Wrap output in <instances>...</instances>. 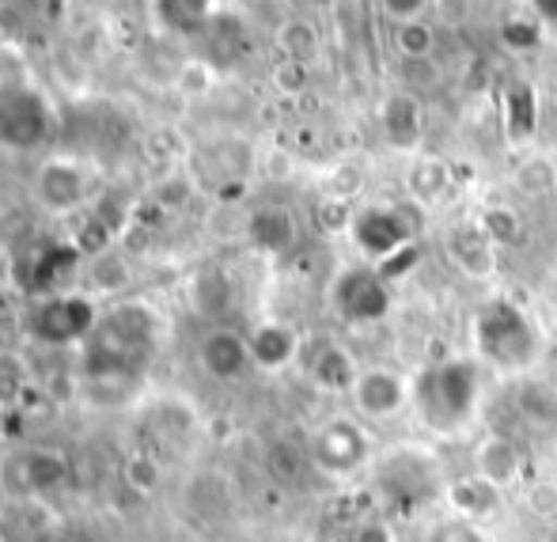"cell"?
I'll list each match as a JSON object with an SVG mask.
<instances>
[{"label":"cell","mask_w":557,"mask_h":542,"mask_svg":"<svg viewBox=\"0 0 557 542\" xmlns=\"http://www.w3.org/2000/svg\"><path fill=\"white\" fill-rule=\"evenodd\" d=\"M84 255L76 243H50L35 255V266H30V281L27 288L42 300V296H58L61 285L81 270Z\"/></svg>","instance_id":"cell-16"},{"label":"cell","mask_w":557,"mask_h":542,"mask_svg":"<svg viewBox=\"0 0 557 542\" xmlns=\"http://www.w3.org/2000/svg\"><path fill=\"white\" fill-rule=\"evenodd\" d=\"M273 84H277L281 91H300L304 84H308V69L300 65V61H281L277 69H273Z\"/></svg>","instance_id":"cell-35"},{"label":"cell","mask_w":557,"mask_h":542,"mask_svg":"<svg viewBox=\"0 0 557 542\" xmlns=\"http://www.w3.org/2000/svg\"><path fill=\"white\" fill-rule=\"evenodd\" d=\"M160 342V319L148 304H114L81 345V372L91 383H122L145 372Z\"/></svg>","instance_id":"cell-1"},{"label":"cell","mask_w":557,"mask_h":542,"mask_svg":"<svg viewBox=\"0 0 557 542\" xmlns=\"http://www.w3.org/2000/svg\"><path fill=\"white\" fill-rule=\"evenodd\" d=\"M447 178H451V175H447V163L436 160V156H425V160L413 163V171H410V190L418 194L421 201H433V198H441V194H444Z\"/></svg>","instance_id":"cell-30"},{"label":"cell","mask_w":557,"mask_h":542,"mask_svg":"<svg viewBox=\"0 0 557 542\" xmlns=\"http://www.w3.org/2000/svg\"><path fill=\"white\" fill-rule=\"evenodd\" d=\"M247 239L262 255H288L300 239V227H296V217L288 209L262 206L247 217Z\"/></svg>","instance_id":"cell-17"},{"label":"cell","mask_w":557,"mask_h":542,"mask_svg":"<svg viewBox=\"0 0 557 542\" xmlns=\"http://www.w3.org/2000/svg\"><path fill=\"white\" fill-rule=\"evenodd\" d=\"M478 387H482V380H478V368L470 360H444V365L425 368V375L413 387V403L433 433H455L474 414Z\"/></svg>","instance_id":"cell-2"},{"label":"cell","mask_w":557,"mask_h":542,"mask_svg":"<svg viewBox=\"0 0 557 542\" xmlns=\"http://www.w3.org/2000/svg\"><path fill=\"white\" fill-rule=\"evenodd\" d=\"M91 273V285L99 288V293H114V288H125L129 285V266L122 262V258L114 255V247L107 250V255H96L88 266Z\"/></svg>","instance_id":"cell-31"},{"label":"cell","mask_w":557,"mask_h":542,"mask_svg":"<svg viewBox=\"0 0 557 542\" xmlns=\"http://www.w3.org/2000/svg\"><path fill=\"white\" fill-rule=\"evenodd\" d=\"M334 308L349 323H380L391 311L387 278L372 266H352L334 281Z\"/></svg>","instance_id":"cell-8"},{"label":"cell","mask_w":557,"mask_h":542,"mask_svg":"<svg viewBox=\"0 0 557 542\" xmlns=\"http://www.w3.org/2000/svg\"><path fill=\"white\" fill-rule=\"evenodd\" d=\"M383 133H387L391 148H403V152H410V148L421 145V137H425V107L418 103V96H410V91H395V96L383 103Z\"/></svg>","instance_id":"cell-18"},{"label":"cell","mask_w":557,"mask_h":542,"mask_svg":"<svg viewBox=\"0 0 557 542\" xmlns=\"http://www.w3.org/2000/svg\"><path fill=\"white\" fill-rule=\"evenodd\" d=\"M425 8H429V0H383V12H387L395 23L418 20V15L425 12Z\"/></svg>","instance_id":"cell-36"},{"label":"cell","mask_w":557,"mask_h":542,"mask_svg":"<svg viewBox=\"0 0 557 542\" xmlns=\"http://www.w3.org/2000/svg\"><path fill=\"white\" fill-rule=\"evenodd\" d=\"M380 490L403 508H413L436 490V463L421 452H395L380 463Z\"/></svg>","instance_id":"cell-10"},{"label":"cell","mask_w":557,"mask_h":542,"mask_svg":"<svg viewBox=\"0 0 557 542\" xmlns=\"http://www.w3.org/2000/svg\"><path fill=\"white\" fill-rule=\"evenodd\" d=\"M478 478L490 482L493 490H505V485L520 482L523 475V455L520 447L508 436H490L482 447H478Z\"/></svg>","instance_id":"cell-20"},{"label":"cell","mask_w":557,"mask_h":542,"mask_svg":"<svg viewBox=\"0 0 557 542\" xmlns=\"http://www.w3.org/2000/svg\"><path fill=\"white\" fill-rule=\"evenodd\" d=\"M516 410L535 429L557 426V387H550V383H543V380H523L520 387H516Z\"/></svg>","instance_id":"cell-24"},{"label":"cell","mask_w":557,"mask_h":542,"mask_svg":"<svg viewBox=\"0 0 557 542\" xmlns=\"http://www.w3.org/2000/svg\"><path fill=\"white\" fill-rule=\"evenodd\" d=\"M23 368L15 365L12 357H0V398H12L15 391H20V383H23Z\"/></svg>","instance_id":"cell-38"},{"label":"cell","mask_w":557,"mask_h":542,"mask_svg":"<svg viewBox=\"0 0 557 542\" xmlns=\"http://www.w3.org/2000/svg\"><path fill=\"white\" fill-rule=\"evenodd\" d=\"M505 130L508 140H531L539 130V96L528 81H516L512 88L505 91Z\"/></svg>","instance_id":"cell-23"},{"label":"cell","mask_w":557,"mask_h":542,"mask_svg":"<svg viewBox=\"0 0 557 542\" xmlns=\"http://www.w3.org/2000/svg\"><path fill=\"white\" fill-rule=\"evenodd\" d=\"M497 493L490 482H482V478H462V482H451L447 485V501L455 505V513L462 516V520H482V516H490L493 508H497Z\"/></svg>","instance_id":"cell-25"},{"label":"cell","mask_w":557,"mask_h":542,"mask_svg":"<svg viewBox=\"0 0 557 542\" xmlns=\"http://www.w3.org/2000/svg\"><path fill=\"white\" fill-rule=\"evenodd\" d=\"M213 81H216V69L209 65L206 58H194L178 69L175 84H178V91H186V96H206V91L213 88Z\"/></svg>","instance_id":"cell-33"},{"label":"cell","mask_w":557,"mask_h":542,"mask_svg":"<svg viewBox=\"0 0 557 542\" xmlns=\"http://www.w3.org/2000/svg\"><path fill=\"white\" fill-rule=\"evenodd\" d=\"M352 542H395L387 523H375V520H360L352 528Z\"/></svg>","instance_id":"cell-39"},{"label":"cell","mask_w":557,"mask_h":542,"mask_svg":"<svg viewBox=\"0 0 557 542\" xmlns=\"http://www.w3.org/2000/svg\"><path fill=\"white\" fill-rule=\"evenodd\" d=\"M235 304V285L227 281V273L221 270H206L194 281V308L209 319H224Z\"/></svg>","instance_id":"cell-26"},{"label":"cell","mask_w":557,"mask_h":542,"mask_svg":"<svg viewBox=\"0 0 557 542\" xmlns=\"http://www.w3.org/2000/svg\"><path fill=\"white\" fill-rule=\"evenodd\" d=\"M352 239L375 262H387L391 255H398L403 247H410V220L403 209H364L352 220Z\"/></svg>","instance_id":"cell-11"},{"label":"cell","mask_w":557,"mask_h":542,"mask_svg":"<svg viewBox=\"0 0 557 542\" xmlns=\"http://www.w3.org/2000/svg\"><path fill=\"white\" fill-rule=\"evenodd\" d=\"M485 232V239L493 243V247H516L523 235V220L516 213L512 206H493L482 213V224H478Z\"/></svg>","instance_id":"cell-28"},{"label":"cell","mask_w":557,"mask_h":542,"mask_svg":"<svg viewBox=\"0 0 557 542\" xmlns=\"http://www.w3.org/2000/svg\"><path fill=\"white\" fill-rule=\"evenodd\" d=\"M308 463H311V452L296 444V440H288V436L273 440L270 452H265V470H270L281 485L300 482L304 470H308Z\"/></svg>","instance_id":"cell-27"},{"label":"cell","mask_w":557,"mask_h":542,"mask_svg":"<svg viewBox=\"0 0 557 542\" xmlns=\"http://www.w3.org/2000/svg\"><path fill=\"white\" fill-rule=\"evenodd\" d=\"M277 46H281V53H285L288 61H300V65H308V61L315 58V50H319V35L311 30V23L293 20V23H285V27L277 30Z\"/></svg>","instance_id":"cell-29"},{"label":"cell","mask_w":557,"mask_h":542,"mask_svg":"<svg viewBox=\"0 0 557 542\" xmlns=\"http://www.w3.org/2000/svg\"><path fill=\"white\" fill-rule=\"evenodd\" d=\"M308 372H311V383L331 391V395H345V391L352 395V387H357V380H360V368H357V360H352V353L331 342L319 345Z\"/></svg>","instance_id":"cell-19"},{"label":"cell","mask_w":557,"mask_h":542,"mask_svg":"<svg viewBox=\"0 0 557 542\" xmlns=\"http://www.w3.org/2000/svg\"><path fill=\"white\" fill-rule=\"evenodd\" d=\"M250 345V365L262 368V372H281L296 360L300 353V334L281 319H265L247 334Z\"/></svg>","instance_id":"cell-15"},{"label":"cell","mask_w":557,"mask_h":542,"mask_svg":"<svg viewBox=\"0 0 557 542\" xmlns=\"http://www.w3.org/2000/svg\"><path fill=\"white\" fill-rule=\"evenodd\" d=\"M352 398H357V410L364 414V418L383 421L403 410L406 398H410V387H406L403 375L391 372V368H368V372H360L357 387H352Z\"/></svg>","instance_id":"cell-14"},{"label":"cell","mask_w":557,"mask_h":542,"mask_svg":"<svg viewBox=\"0 0 557 542\" xmlns=\"http://www.w3.org/2000/svg\"><path fill=\"white\" fill-rule=\"evenodd\" d=\"M69 482V455L53 447H23L8 459V497H50Z\"/></svg>","instance_id":"cell-9"},{"label":"cell","mask_w":557,"mask_h":542,"mask_svg":"<svg viewBox=\"0 0 557 542\" xmlns=\"http://www.w3.org/2000/svg\"><path fill=\"white\" fill-rule=\"evenodd\" d=\"M125 478H129L133 490H137V493H152L156 485H160V467H156V459L133 455V459L125 463Z\"/></svg>","instance_id":"cell-34"},{"label":"cell","mask_w":557,"mask_h":542,"mask_svg":"<svg viewBox=\"0 0 557 542\" xmlns=\"http://www.w3.org/2000/svg\"><path fill=\"white\" fill-rule=\"evenodd\" d=\"M50 103L30 88L0 91V145L4 148H35L50 137Z\"/></svg>","instance_id":"cell-6"},{"label":"cell","mask_w":557,"mask_h":542,"mask_svg":"<svg viewBox=\"0 0 557 542\" xmlns=\"http://www.w3.org/2000/svg\"><path fill=\"white\" fill-rule=\"evenodd\" d=\"M433 542H482V539H478L470 520H451V523H444V528H436Z\"/></svg>","instance_id":"cell-37"},{"label":"cell","mask_w":557,"mask_h":542,"mask_svg":"<svg viewBox=\"0 0 557 542\" xmlns=\"http://www.w3.org/2000/svg\"><path fill=\"white\" fill-rule=\"evenodd\" d=\"M58 513L46 497H4L0 505V542H53Z\"/></svg>","instance_id":"cell-13"},{"label":"cell","mask_w":557,"mask_h":542,"mask_svg":"<svg viewBox=\"0 0 557 542\" xmlns=\"http://www.w3.org/2000/svg\"><path fill=\"white\" fill-rule=\"evenodd\" d=\"M451 258L459 262L462 273H470V278H490L493 266H497V247L485 239V232L478 224L459 227V232L451 235Z\"/></svg>","instance_id":"cell-22"},{"label":"cell","mask_w":557,"mask_h":542,"mask_svg":"<svg viewBox=\"0 0 557 542\" xmlns=\"http://www.w3.org/2000/svg\"><path fill=\"white\" fill-rule=\"evenodd\" d=\"M152 12L175 35H201L213 23L216 0H152Z\"/></svg>","instance_id":"cell-21"},{"label":"cell","mask_w":557,"mask_h":542,"mask_svg":"<svg viewBox=\"0 0 557 542\" xmlns=\"http://www.w3.org/2000/svg\"><path fill=\"white\" fill-rule=\"evenodd\" d=\"M35 194L46 213H53V217L81 213L91 198V175L73 156H53V160H46L42 168H38Z\"/></svg>","instance_id":"cell-5"},{"label":"cell","mask_w":557,"mask_h":542,"mask_svg":"<svg viewBox=\"0 0 557 542\" xmlns=\"http://www.w3.org/2000/svg\"><path fill=\"white\" fill-rule=\"evenodd\" d=\"M395 46H398L403 58H429L433 46H436V35H433L429 23L410 20V23H398L395 27Z\"/></svg>","instance_id":"cell-32"},{"label":"cell","mask_w":557,"mask_h":542,"mask_svg":"<svg viewBox=\"0 0 557 542\" xmlns=\"http://www.w3.org/2000/svg\"><path fill=\"white\" fill-rule=\"evenodd\" d=\"M308 452H311V463H315L319 470L342 478V475H352V470L364 467L368 455H372V440H368V433L357 426V421L334 418V421H326L315 436H311Z\"/></svg>","instance_id":"cell-7"},{"label":"cell","mask_w":557,"mask_h":542,"mask_svg":"<svg viewBox=\"0 0 557 542\" xmlns=\"http://www.w3.org/2000/svg\"><path fill=\"white\" fill-rule=\"evenodd\" d=\"M531 8H535L539 20L550 23V27H557V0H531Z\"/></svg>","instance_id":"cell-40"},{"label":"cell","mask_w":557,"mask_h":542,"mask_svg":"<svg viewBox=\"0 0 557 542\" xmlns=\"http://www.w3.org/2000/svg\"><path fill=\"white\" fill-rule=\"evenodd\" d=\"M198 360L206 368V375H213L216 383H235L247 375L250 365V345H247V334L232 327H213L201 334L198 342Z\"/></svg>","instance_id":"cell-12"},{"label":"cell","mask_w":557,"mask_h":542,"mask_svg":"<svg viewBox=\"0 0 557 542\" xmlns=\"http://www.w3.org/2000/svg\"><path fill=\"white\" fill-rule=\"evenodd\" d=\"M474 337L482 357L493 360L497 368H523L535 357V330H531L528 316L508 300L485 304L482 316H478Z\"/></svg>","instance_id":"cell-3"},{"label":"cell","mask_w":557,"mask_h":542,"mask_svg":"<svg viewBox=\"0 0 557 542\" xmlns=\"http://www.w3.org/2000/svg\"><path fill=\"white\" fill-rule=\"evenodd\" d=\"M99 304L84 293L42 296L27 316V334L42 345H84L99 327Z\"/></svg>","instance_id":"cell-4"}]
</instances>
